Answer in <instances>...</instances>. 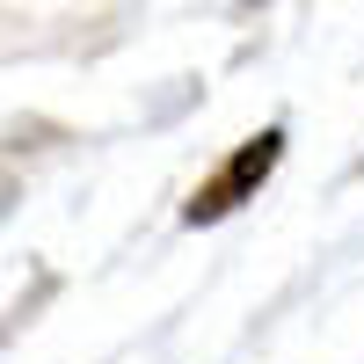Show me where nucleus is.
Instances as JSON below:
<instances>
[{"mask_svg": "<svg viewBox=\"0 0 364 364\" xmlns=\"http://www.w3.org/2000/svg\"><path fill=\"white\" fill-rule=\"evenodd\" d=\"M277 161H284V124H262L255 139H240V146H233L226 168L211 175L190 204H182V219H190V226H219V219H233V211L248 204L269 175H277Z\"/></svg>", "mask_w": 364, "mask_h": 364, "instance_id": "obj_1", "label": "nucleus"}]
</instances>
